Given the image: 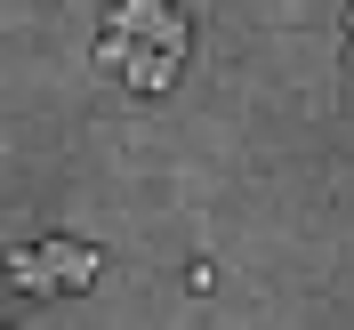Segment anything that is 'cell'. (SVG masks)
Instances as JSON below:
<instances>
[{"label": "cell", "mask_w": 354, "mask_h": 330, "mask_svg": "<svg viewBox=\"0 0 354 330\" xmlns=\"http://www.w3.org/2000/svg\"><path fill=\"white\" fill-rule=\"evenodd\" d=\"M194 48V17L169 0H121L97 33V65L113 81H129V97H169Z\"/></svg>", "instance_id": "obj_1"}, {"label": "cell", "mask_w": 354, "mask_h": 330, "mask_svg": "<svg viewBox=\"0 0 354 330\" xmlns=\"http://www.w3.org/2000/svg\"><path fill=\"white\" fill-rule=\"evenodd\" d=\"M97 274H105V250H97V242H65V234H48V242L8 250V290H32V298L97 290Z\"/></svg>", "instance_id": "obj_2"}, {"label": "cell", "mask_w": 354, "mask_h": 330, "mask_svg": "<svg viewBox=\"0 0 354 330\" xmlns=\"http://www.w3.org/2000/svg\"><path fill=\"white\" fill-rule=\"evenodd\" d=\"M346 24H354V17H346ZM346 65H354V41H346Z\"/></svg>", "instance_id": "obj_3"}]
</instances>
